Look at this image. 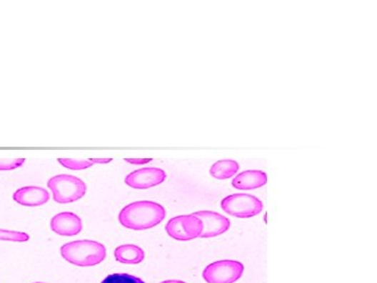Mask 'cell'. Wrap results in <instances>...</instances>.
<instances>
[{
    "label": "cell",
    "instance_id": "cell-1",
    "mask_svg": "<svg viewBox=\"0 0 377 283\" xmlns=\"http://www.w3.org/2000/svg\"><path fill=\"white\" fill-rule=\"evenodd\" d=\"M166 217V209L151 201H139L127 204L119 214V222L130 230L141 231L154 228Z\"/></svg>",
    "mask_w": 377,
    "mask_h": 283
},
{
    "label": "cell",
    "instance_id": "cell-12",
    "mask_svg": "<svg viewBox=\"0 0 377 283\" xmlns=\"http://www.w3.org/2000/svg\"><path fill=\"white\" fill-rule=\"evenodd\" d=\"M116 262L125 264H139L145 259V252L136 244H122L114 250Z\"/></svg>",
    "mask_w": 377,
    "mask_h": 283
},
{
    "label": "cell",
    "instance_id": "cell-18",
    "mask_svg": "<svg viewBox=\"0 0 377 283\" xmlns=\"http://www.w3.org/2000/svg\"><path fill=\"white\" fill-rule=\"evenodd\" d=\"M124 161L132 165H146L152 162V159L151 157H130V159H124Z\"/></svg>",
    "mask_w": 377,
    "mask_h": 283
},
{
    "label": "cell",
    "instance_id": "cell-11",
    "mask_svg": "<svg viewBox=\"0 0 377 283\" xmlns=\"http://www.w3.org/2000/svg\"><path fill=\"white\" fill-rule=\"evenodd\" d=\"M268 177L261 170H246L236 175L232 181L233 187L238 190H253L266 185Z\"/></svg>",
    "mask_w": 377,
    "mask_h": 283
},
{
    "label": "cell",
    "instance_id": "cell-5",
    "mask_svg": "<svg viewBox=\"0 0 377 283\" xmlns=\"http://www.w3.org/2000/svg\"><path fill=\"white\" fill-rule=\"evenodd\" d=\"M243 272L244 266L242 262L223 259L206 267L203 277L208 283H235L242 277Z\"/></svg>",
    "mask_w": 377,
    "mask_h": 283
},
{
    "label": "cell",
    "instance_id": "cell-9",
    "mask_svg": "<svg viewBox=\"0 0 377 283\" xmlns=\"http://www.w3.org/2000/svg\"><path fill=\"white\" fill-rule=\"evenodd\" d=\"M51 229L58 235L76 236L82 231V219L73 212L58 213L51 220Z\"/></svg>",
    "mask_w": 377,
    "mask_h": 283
},
{
    "label": "cell",
    "instance_id": "cell-20",
    "mask_svg": "<svg viewBox=\"0 0 377 283\" xmlns=\"http://www.w3.org/2000/svg\"><path fill=\"white\" fill-rule=\"evenodd\" d=\"M161 283H187V282H181V280H166V282H163Z\"/></svg>",
    "mask_w": 377,
    "mask_h": 283
},
{
    "label": "cell",
    "instance_id": "cell-7",
    "mask_svg": "<svg viewBox=\"0 0 377 283\" xmlns=\"http://www.w3.org/2000/svg\"><path fill=\"white\" fill-rule=\"evenodd\" d=\"M167 174L161 168L146 167L134 170L125 177V184L134 189H149L161 185Z\"/></svg>",
    "mask_w": 377,
    "mask_h": 283
},
{
    "label": "cell",
    "instance_id": "cell-14",
    "mask_svg": "<svg viewBox=\"0 0 377 283\" xmlns=\"http://www.w3.org/2000/svg\"><path fill=\"white\" fill-rule=\"evenodd\" d=\"M58 163L61 164L63 167L71 170H84L93 167L94 164L89 162V159H74L63 157V159H58Z\"/></svg>",
    "mask_w": 377,
    "mask_h": 283
},
{
    "label": "cell",
    "instance_id": "cell-15",
    "mask_svg": "<svg viewBox=\"0 0 377 283\" xmlns=\"http://www.w3.org/2000/svg\"><path fill=\"white\" fill-rule=\"evenodd\" d=\"M0 240L2 242H26L30 240V235L26 232H19V231L0 229Z\"/></svg>",
    "mask_w": 377,
    "mask_h": 283
},
{
    "label": "cell",
    "instance_id": "cell-6",
    "mask_svg": "<svg viewBox=\"0 0 377 283\" xmlns=\"http://www.w3.org/2000/svg\"><path fill=\"white\" fill-rule=\"evenodd\" d=\"M165 229L167 234L173 239L188 242L201 237L203 224L198 217L193 214L179 215L170 219Z\"/></svg>",
    "mask_w": 377,
    "mask_h": 283
},
{
    "label": "cell",
    "instance_id": "cell-4",
    "mask_svg": "<svg viewBox=\"0 0 377 283\" xmlns=\"http://www.w3.org/2000/svg\"><path fill=\"white\" fill-rule=\"evenodd\" d=\"M221 209L226 214L238 219H251L261 213L263 203L253 195L237 193L224 197L221 201Z\"/></svg>",
    "mask_w": 377,
    "mask_h": 283
},
{
    "label": "cell",
    "instance_id": "cell-2",
    "mask_svg": "<svg viewBox=\"0 0 377 283\" xmlns=\"http://www.w3.org/2000/svg\"><path fill=\"white\" fill-rule=\"evenodd\" d=\"M61 256L69 264L78 267H94L104 262L106 248L94 240H76L61 247Z\"/></svg>",
    "mask_w": 377,
    "mask_h": 283
},
{
    "label": "cell",
    "instance_id": "cell-3",
    "mask_svg": "<svg viewBox=\"0 0 377 283\" xmlns=\"http://www.w3.org/2000/svg\"><path fill=\"white\" fill-rule=\"evenodd\" d=\"M47 187L53 192L56 203H75L86 194L87 186L84 181L69 174H58L47 182Z\"/></svg>",
    "mask_w": 377,
    "mask_h": 283
},
{
    "label": "cell",
    "instance_id": "cell-16",
    "mask_svg": "<svg viewBox=\"0 0 377 283\" xmlns=\"http://www.w3.org/2000/svg\"><path fill=\"white\" fill-rule=\"evenodd\" d=\"M101 283H146L141 278L130 274H111Z\"/></svg>",
    "mask_w": 377,
    "mask_h": 283
},
{
    "label": "cell",
    "instance_id": "cell-10",
    "mask_svg": "<svg viewBox=\"0 0 377 283\" xmlns=\"http://www.w3.org/2000/svg\"><path fill=\"white\" fill-rule=\"evenodd\" d=\"M49 191L37 186H26L18 189L13 194L16 203L26 207H38L46 204L49 201Z\"/></svg>",
    "mask_w": 377,
    "mask_h": 283
},
{
    "label": "cell",
    "instance_id": "cell-8",
    "mask_svg": "<svg viewBox=\"0 0 377 283\" xmlns=\"http://www.w3.org/2000/svg\"><path fill=\"white\" fill-rule=\"evenodd\" d=\"M203 222V231L201 238L216 237L226 233L230 229L231 220L214 211H197L193 213Z\"/></svg>",
    "mask_w": 377,
    "mask_h": 283
},
{
    "label": "cell",
    "instance_id": "cell-19",
    "mask_svg": "<svg viewBox=\"0 0 377 283\" xmlns=\"http://www.w3.org/2000/svg\"><path fill=\"white\" fill-rule=\"evenodd\" d=\"M89 162H91V163L94 164H109L111 163L114 159H111V157H91V159H89Z\"/></svg>",
    "mask_w": 377,
    "mask_h": 283
},
{
    "label": "cell",
    "instance_id": "cell-17",
    "mask_svg": "<svg viewBox=\"0 0 377 283\" xmlns=\"http://www.w3.org/2000/svg\"><path fill=\"white\" fill-rule=\"evenodd\" d=\"M26 159L16 157V159H0V172H10L24 166Z\"/></svg>",
    "mask_w": 377,
    "mask_h": 283
},
{
    "label": "cell",
    "instance_id": "cell-21",
    "mask_svg": "<svg viewBox=\"0 0 377 283\" xmlns=\"http://www.w3.org/2000/svg\"><path fill=\"white\" fill-rule=\"evenodd\" d=\"M35 283H44V282H35Z\"/></svg>",
    "mask_w": 377,
    "mask_h": 283
},
{
    "label": "cell",
    "instance_id": "cell-13",
    "mask_svg": "<svg viewBox=\"0 0 377 283\" xmlns=\"http://www.w3.org/2000/svg\"><path fill=\"white\" fill-rule=\"evenodd\" d=\"M239 164L234 159H220L213 164L210 174L217 179H228L235 177L239 172Z\"/></svg>",
    "mask_w": 377,
    "mask_h": 283
}]
</instances>
